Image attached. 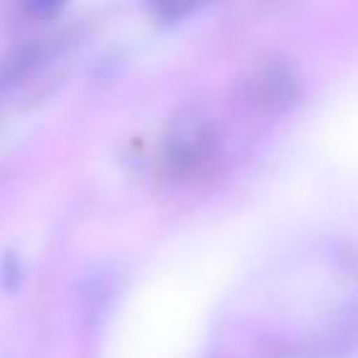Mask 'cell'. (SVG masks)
<instances>
[{"instance_id": "cell-1", "label": "cell", "mask_w": 358, "mask_h": 358, "mask_svg": "<svg viewBox=\"0 0 358 358\" xmlns=\"http://www.w3.org/2000/svg\"><path fill=\"white\" fill-rule=\"evenodd\" d=\"M219 148L214 115L201 106H187L169 120L164 133V162L174 174H196Z\"/></svg>"}, {"instance_id": "cell-2", "label": "cell", "mask_w": 358, "mask_h": 358, "mask_svg": "<svg viewBox=\"0 0 358 358\" xmlns=\"http://www.w3.org/2000/svg\"><path fill=\"white\" fill-rule=\"evenodd\" d=\"M248 96L255 106L265 110L287 108L297 96V81L285 66L268 64L253 74L248 81Z\"/></svg>"}, {"instance_id": "cell-3", "label": "cell", "mask_w": 358, "mask_h": 358, "mask_svg": "<svg viewBox=\"0 0 358 358\" xmlns=\"http://www.w3.org/2000/svg\"><path fill=\"white\" fill-rule=\"evenodd\" d=\"M47 57H50L47 42L40 40V42H30V45H22L20 50L8 57V62L3 64V69H0V76H3L6 84H17V81H22L27 74H32Z\"/></svg>"}]
</instances>
